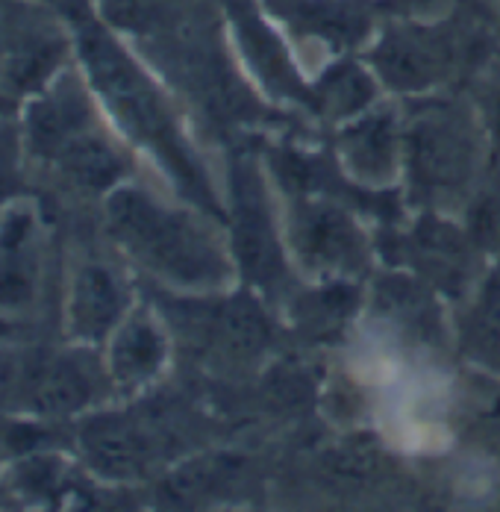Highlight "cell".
Listing matches in <instances>:
<instances>
[{
    "label": "cell",
    "instance_id": "cell-1",
    "mask_svg": "<svg viewBox=\"0 0 500 512\" xmlns=\"http://www.w3.org/2000/svg\"><path fill=\"white\" fill-rule=\"evenodd\" d=\"M65 21L71 27L74 56L86 74L92 95L115 121V127L142 151H148L186 192L206 201L203 183L192 156L174 127L168 106L162 103L159 92L153 89L142 68L130 59L115 36L95 21L86 9L74 6L65 9Z\"/></svg>",
    "mask_w": 500,
    "mask_h": 512
},
{
    "label": "cell",
    "instance_id": "cell-2",
    "mask_svg": "<svg viewBox=\"0 0 500 512\" xmlns=\"http://www.w3.org/2000/svg\"><path fill=\"white\" fill-rule=\"evenodd\" d=\"M89 95V83L59 74L45 92L24 103L21 142L30 159L53 168L74 189L109 195L121 186L124 159L98 127Z\"/></svg>",
    "mask_w": 500,
    "mask_h": 512
},
{
    "label": "cell",
    "instance_id": "cell-3",
    "mask_svg": "<svg viewBox=\"0 0 500 512\" xmlns=\"http://www.w3.org/2000/svg\"><path fill=\"white\" fill-rule=\"evenodd\" d=\"M106 227L127 254L168 283L198 289L224 274L221 256L198 224L142 189L115 186L106 195Z\"/></svg>",
    "mask_w": 500,
    "mask_h": 512
},
{
    "label": "cell",
    "instance_id": "cell-4",
    "mask_svg": "<svg viewBox=\"0 0 500 512\" xmlns=\"http://www.w3.org/2000/svg\"><path fill=\"white\" fill-rule=\"evenodd\" d=\"M65 24L39 6H15L0 18V103H27L65 71L74 51Z\"/></svg>",
    "mask_w": 500,
    "mask_h": 512
},
{
    "label": "cell",
    "instance_id": "cell-5",
    "mask_svg": "<svg viewBox=\"0 0 500 512\" xmlns=\"http://www.w3.org/2000/svg\"><path fill=\"white\" fill-rule=\"evenodd\" d=\"M12 410L33 418H71L98 401L100 371L86 345L65 354H33L0 374Z\"/></svg>",
    "mask_w": 500,
    "mask_h": 512
},
{
    "label": "cell",
    "instance_id": "cell-6",
    "mask_svg": "<svg viewBox=\"0 0 500 512\" xmlns=\"http://www.w3.org/2000/svg\"><path fill=\"white\" fill-rule=\"evenodd\" d=\"M162 427L145 412H98L83 418L77 445L86 465L106 480H133L159 454Z\"/></svg>",
    "mask_w": 500,
    "mask_h": 512
},
{
    "label": "cell",
    "instance_id": "cell-7",
    "mask_svg": "<svg viewBox=\"0 0 500 512\" xmlns=\"http://www.w3.org/2000/svg\"><path fill=\"white\" fill-rule=\"evenodd\" d=\"M42 221L27 201L0 206V315H24L39 298Z\"/></svg>",
    "mask_w": 500,
    "mask_h": 512
},
{
    "label": "cell",
    "instance_id": "cell-8",
    "mask_svg": "<svg viewBox=\"0 0 500 512\" xmlns=\"http://www.w3.org/2000/svg\"><path fill=\"white\" fill-rule=\"evenodd\" d=\"M127 304V286L109 265L83 262L68 283L65 301V330L71 342L86 348L109 342L127 318Z\"/></svg>",
    "mask_w": 500,
    "mask_h": 512
},
{
    "label": "cell",
    "instance_id": "cell-9",
    "mask_svg": "<svg viewBox=\"0 0 500 512\" xmlns=\"http://www.w3.org/2000/svg\"><path fill=\"white\" fill-rule=\"evenodd\" d=\"M168 354L165 336L145 312H130L118 330L109 336L106 377L121 389H136L150 383Z\"/></svg>",
    "mask_w": 500,
    "mask_h": 512
},
{
    "label": "cell",
    "instance_id": "cell-10",
    "mask_svg": "<svg viewBox=\"0 0 500 512\" xmlns=\"http://www.w3.org/2000/svg\"><path fill=\"white\" fill-rule=\"evenodd\" d=\"M409 148L415 174L436 189H453L471 168V142L465 139L462 127L448 118L418 121Z\"/></svg>",
    "mask_w": 500,
    "mask_h": 512
},
{
    "label": "cell",
    "instance_id": "cell-11",
    "mask_svg": "<svg viewBox=\"0 0 500 512\" xmlns=\"http://www.w3.org/2000/svg\"><path fill=\"white\" fill-rule=\"evenodd\" d=\"M236 254L245 268V274L268 283L280 271V254L277 242L271 233V224L265 218V209L256 201L253 186L239 189V204H236Z\"/></svg>",
    "mask_w": 500,
    "mask_h": 512
},
{
    "label": "cell",
    "instance_id": "cell-12",
    "mask_svg": "<svg viewBox=\"0 0 500 512\" xmlns=\"http://www.w3.org/2000/svg\"><path fill=\"white\" fill-rule=\"evenodd\" d=\"M298 248L315 265L342 268L353 262L359 236L336 209H309L298 221Z\"/></svg>",
    "mask_w": 500,
    "mask_h": 512
},
{
    "label": "cell",
    "instance_id": "cell-13",
    "mask_svg": "<svg viewBox=\"0 0 500 512\" xmlns=\"http://www.w3.org/2000/svg\"><path fill=\"white\" fill-rule=\"evenodd\" d=\"M68 480L71 477H68L65 462L53 457L48 448L21 454V460L12 465V474L6 477V483L12 486L18 498L36 501V504H50V501L65 498Z\"/></svg>",
    "mask_w": 500,
    "mask_h": 512
},
{
    "label": "cell",
    "instance_id": "cell-14",
    "mask_svg": "<svg viewBox=\"0 0 500 512\" xmlns=\"http://www.w3.org/2000/svg\"><path fill=\"white\" fill-rule=\"evenodd\" d=\"M471 351L483 362L500 365V271L486 283L471 321Z\"/></svg>",
    "mask_w": 500,
    "mask_h": 512
},
{
    "label": "cell",
    "instance_id": "cell-15",
    "mask_svg": "<svg viewBox=\"0 0 500 512\" xmlns=\"http://www.w3.org/2000/svg\"><path fill=\"white\" fill-rule=\"evenodd\" d=\"M221 339L239 354H253L268 339L265 318L248 301H233L221 309Z\"/></svg>",
    "mask_w": 500,
    "mask_h": 512
},
{
    "label": "cell",
    "instance_id": "cell-16",
    "mask_svg": "<svg viewBox=\"0 0 500 512\" xmlns=\"http://www.w3.org/2000/svg\"><path fill=\"white\" fill-rule=\"evenodd\" d=\"M224 477L221 460H198L177 468L168 480H165V498L183 504V501H195L200 495L212 492L215 483Z\"/></svg>",
    "mask_w": 500,
    "mask_h": 512
},
{
    "label": "cell",
    "instance_id": "cell-17",
    "mask_svg": "<svg viewBox=\"0 0 500 512\" xmlns=\"http://www.w3.org/2000/svg\"><path fill=\"white\" fill-rule=\"evenodd\" d=\"M380 62L395 83H424L433 71V56L415 42H389Z\"/></svg>",
    "mask_w": 500,
    "mask_h": 512
},
{
    "label": "cell",
    "instance_id": "cell-18",
    "mask_svg": "<svg viewBox=\"0 0 500 512\" xmlns=\"http://www.w3.org/2000/svg\"><path fill=\"white\" fill-rule=\"evenodd\" d=\"M18 148H24L18 130H9L0 124V198H6L15 189V162Z\"/></svg>",
    "mask_w": 500,
    "mask_h": 512
}]
</instances>
